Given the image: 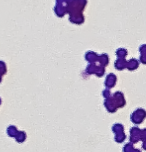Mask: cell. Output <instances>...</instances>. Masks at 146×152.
<instances>
[{
	"label": "cell",
	"instance_id": "cell-7",
	"mask_svg": "<svg viewBox=\"0 0 146 152\" xmlns=\"http://www.w3.org/2000/svg\"><path fill=\"white\" fill-rule=\"evenodd\" d=\"M138 66H139V61L135 58L131 59V60H129L127 62V68L129 70H135L138 68Z\"/></svg>",
	"mask_w": 146,
	"mask_h": 152
},
{
	"label": "cell",
	"instance_id": "cell-2",
	"mask_svg": "<svg viewBox=\"0 0 146 152\" xmlns=\"http://www.w3.org/2000/svg\"><path fill=\"white\" fill-rule=\"evenodd\" d=\"M113 102L115 103V105L118 107H123L125 105V98H124V95L121 93L120 91L116 92V93L113 95Z\"/></svg>",
	"mask_w": 146,
	"mask_h": 152
},
{
	"label": "cell",
	"instance_id": "cell-9",
	"mask_svg": "<svg viewBox=\"0 0 146 152\" xmlns=\"http://www.w3.org/2000/svg\"><path fill=\"white\" fill-rule=\"evenodd\" d=\"M125 139H126V135H125V133H124V132L115 134V141H116V142L121 143V142H123Z\"/></svg>",
	"mask_w": 146,
	"mask_h": 152
},
{
	"label": "cell",
	"instance_id": "cell-18",
	"mask_svg": "<svg viewBox=\"0 0 146 152\" xmlns=\"http://www.w3.org/2000/svg\"><path fill=\"white\" fill-rule=\"evenodd\" d=\"M142 148L144 149V150H146V140L143 141V143H142Z\"/></svg>",
	"mask_w": 146,
	"mask_h": 152
},
{
	"label": "cell",
	"instance_id": "cell-6",
	"mask_svg": "<svg viewBox=\"0 0 146 152\" xmlns=\"http://www.w3.org/2000/svg\"><path fill=\"white\" fill-rule=\"evenodd\" d=\"M115 67L118 70H122L124 68H127V61L124 58H118L115 62Z\"/></svg>",
	"mask_w": 146,
	"mask_h": 152
},
{
	"label": "cell",
	"instance_id": "cell-10",
	"mask_svg": "<svg viewBox=\"0 0 146 152\" xmlns=\"http://www.w3.org/2000/svg\"><path fill=\"white\" fill-rule=\"evenodd\" d=\"M26 138V134L22 131H18L17 134H16V139H17L18 142H23Z\"/></svg>",
	"mask_w": 146,
	"mask_h": 152
},
{
	"label": "cell",
	"instance_id": "cell-5",
	"mask_svg": "<svg viewBox=\"0 0 146 152\" xmlns=\"http://www.w3.org/2000/svg\"><path fill=\"white\" fill-rule=\"evenodd\" d=\"M115 83H116V76L114 74L108 75L106 80H105V85H106L108 88H111L115 85Z\"/></svg>",
	"mask_w": 146,
	"mask_h": 152
},
{
	"label": "cell",
	"instance_id": "cell-17",
	"mask_svg": "<svg viewBox=\"0 0 146 152\" xmlns=\"http://www.w3.org/2000/svg\"><path fill=\"white\" fill-rule=\"evenodd\" d=\"M103 94H104V96L106 97V98H109V97H110V93H109V91H108V90H105Z\"/></svg>",
	"mask_w": 146,
	"mask_h": 152
},
{
	"label": "cell",
	"instance_id": "cell-19",
	"mask_svg": "<svg viewBox=\"0 0 146 152\" xmlns=\"http://www.w3.org/2000/svg\"><path fill=\"white\" fill-rule=\"evenodd\" d=\"M133 152H141V150H139V149H134Z\"/></svg>",
	"mask_w": 146,
	"mask_h": 152
},
{
	"label": "cell",
	"instance_id": "cell-1",
	"mask_svg": "<svg viewBox=\"0 0 146 152\" xmlns=\"http://www.w3.org/2000/svg\"><path fill=\"white\" fill-rule=\"evenodd\" d=\"M146 118V111L143 108H138L131 114L130 119L134 124H140L142 123L143 120Z\"/></svg>",
	"mask_w": 146,
	"mask_h": 152
},
{
	"label": "cell",
	"instance_id": "cell-8",
	"mask_svg": "<svg viewBox=\"0 0 146 152\" xmlns=\"http://www.w3.org/2000/svg\"><path fill=\"white\" fill-rule=\"evenodd\" d=\"M112 131L115 133V134H117V133H121V132H124V127L121 125L120 123H116L113 125L112 127Z\"/></svg>",
	"mask_w": 146,
	"mask_h": 152
},
{
	"label": "cell",
	"instance_id": "cell-15",
	"mask_svg": "<svg viewBox=\"0 0 146 152\" xmlns=\"http://www.w3.org/2000/svg\"><path fill=\"white\" fill-rule=\"evenodd\" d=\"M140 138H141L142 141L146 140V128L141 129V133H140Z\"/></svg>",
	"mask_w": 146,
	"mask_h": 152
},
{
	"label": "cell",
	"instance_id": "cell-14",
	"mask_svg": "<svg viewBox=\"0 0 146 152\" xmlns=\"http://www.w3.org/2000/svg\"><path fill=\"white\" fill-rule=\"evenodd\" d=\"M139 52H140V54H144V55H146V44H142L140 46Z\"/></svg>",
	"mask_w": 146,
	"mask_h": 152
},
{
	"label": "cell",
	"instance_id": "cell-12",
	"mask_svg": "<svg viewBox=\"0 0 146 152\" xmlns=\"http://www.w3.org/2000/svg\"><path fill=\"white\" fill-rule=\"evenodd\" d=\"M17 132H18L17 129H16V127H14V126H10L7 130V133L9 136H16Z\"/></svg>",
	"mask_w": 146,
	"mask_h": 152
},
{
	"label": "cell",
	"instance_id": "cell-16",
	"mask_svg": "<svg viewBox=\"0 0 146 152\" xmlns=\"http://www.w3.org/2000/svg\"><path fill=\"white\" fill-rule=\"evenodd\" d=\"M139 61L141 62V63H143V64H146V55H144V54H141Z\"/></svg>",
	"mask_w": 146,
	"mask_h": 152
},
{
	"label": "cell",
	"instance_id": "cell-11",
	"mask_svg": "<svg viewBox=\"0 0 146 152\" xmlns=\"http://www.w3.org/2000/svg\"><path fill=\"white\" fill-rule=\"evenodd\" d=\"M134 146H133V143L130 142V143H127V144L123 147V152H133L134 151Z\"/></svg>",
	"mask_w": 146,
	"mask_h": 152
},
{
	"label": "cell",
	"instance_id": "cell-4",
	"mask_svg": "<svg viewBox=\"0 0 146 152\" xmlns=\"http://www.w3.org/2000/svg\"><path fill=\"white\" fill-rule=\"evenodd\" d=\"M104 104H105V107L107 108V110L109 111V112H115V111L117 110V106H116L115 103L113 102V99L107 98Z\"/></svg>",
	"mask_w": 146,
	"mask_h": 152
},
{
	"label": "cell",
	"instance_id": "cell-13",
	"mask_svg": "<svg viewBox=\"0 0 146 152\" xmlns=\"http://www.w3.org/2000/svg\"><path fill=\"white\" fill-rule=\"evenodd\" d=\"M117 56L119 57V58H125V56L127 55V50L126 49H123V48H120V49L117 50Z\"/></svg>",
	"mask_w": 146,
	"mask_h": 152
},
{
	"label": "cell",
	"instance_id": "cell-3",
	"mask_svg": "<svg viewBox=\"0 0 146 152\" xmlns=\"http://www.w3.org/2000/svg\"><path fill=\"white\" fill-rule=\"evenodd\" d=\"M140 133H141V129H139L138 127H133V128L130 129V141L133 144L137 143L139 140H141Z\"/></svg>",
	"mask_w": 146,
	"mask_h": 152
}]
</instances>
